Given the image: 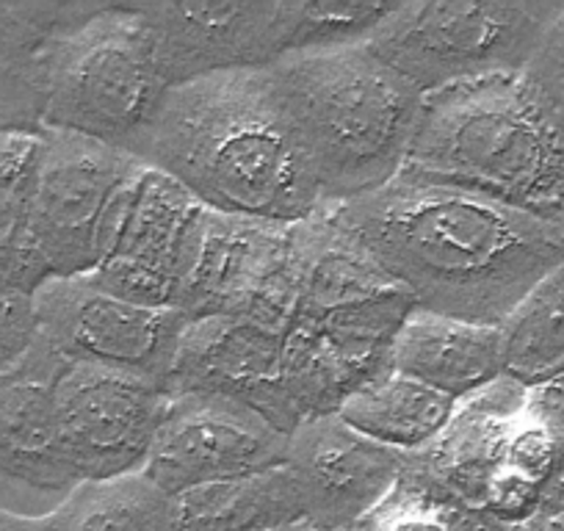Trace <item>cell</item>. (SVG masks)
<instances>
[{
  "instance_id": "6da1fadb",
  "label": "cell",
  "mask_w": 564,
  "mask_h": 531,
  "mask_svg": "<svg viewBox=\"0 0 564 531\" xmlns=\"http://www.w3.org/2000/svg\"><path fill=\"white\" fill-rule=\"evenodd\" d=\"M415 307L501 327L564 260V221L399 175L333 205Z\"/></svg>"
},
{
  "instance_id": "7a4b0ae2",
  "label": "cell",
  "mask_w": 564,
  "mask_h": 531,
  "mask_svg": "<svg viewBox=\"0 0 564 531\" xmlns=\"http://www.w3.org/2000/svg\"><path fill=\"white\" fill-rule=\"evenodd\" d=\"M139 159L210 214L296 225L324 208L271 67L172 86Z\"/></svg>"
},
{
  "instance_id": "3957f363",
  "label": "cell",
  "mask_w": 564,
  "mask_h": 531,
  "mask_svg": "<svg viewBox=\"0 0 564 531\" xmlns=\"http://www.w3.org/2000/svg\"><path fill=\"white\" fill-rule=\"evenodd\" d=\"M401 175L564 221V133L523 75L426 97Z\"/></svg>"
},
{
  "instance_id": "277c9868",
  "label": "cell",
  "mask_w": 564,
  "mask_h": 531,
  "mask_svg": "<svg viewBox=\"0 0 564 531\" xmlns=\"http://www.w3.org/2000/svg\"><path fill=\"white\" fill-rule=\"evenodd\" d=\"M324 205L379 192L401 175L423 95L368 45L271 64Z\"/></svg>"
},
{
  "instance_id": "5b68a950",
  "label": "cell",
  "mask_w": 564,
  "mask_h": 531,
  "mask_svg": "<svg viewBox=\"0 0 564 531\" xmlns=\"http://www.w3.org/2000/svg\"><path fill=\"white\" fill-rule=\"evenodd\" d=\"M170 84L135 3L97 7L51 42L42 69V130H67L139 159Z\"/></svg>"
},
{
  "instance_id": "8992f818",
  "label": "cell",
  "mask_w": 564,
  "mask_h": 531,
  "mask_svg": "<svg viewBox=\"0 0 564 531\" xmlns=\"http://www.w3.org/2000/svg\"><path fill=\"white\" fill-rule=\"evenodd\" d=\"M562 3L415 0L366 42L423 100L454 86L523 75Z\"/></svg>"
},
{
  "instance_id": "52a82bcc",
  "label": "cell",
  "mask_w": 564,
  "mask_h": 531,
  "mask_svg": "<svg viewBox=\"0 0 564 531\" xmlns=\"http://www.w3.org/2000/svg\"><path fill=\"white\" fill-rule=\"evenodd\" d=\"M29 232L53 278L91 274L117 241L148 164L67 130H42Z\"/></svg>"
},
{
  "instance_id": "ba28073f",
  "label": "cell",
  "mask_w": 564,
  "mask_h": 531,
  "mask_svg": "<svg viewBox=\"0 0 564 531\" xmlns=\"http://www.w3.org/2000/svg\"><path fill=\"white\" fill-rule=\"evenodd\" d=\"M296 225L208 214L203 252L183 313L230 316L289 335L300 313Z\"/></svg>"
},
{
  "instance_id": "9c48e42d",
  "label": "cell",
  "mask_w": 564,
  "mask_h": 531,
  "mask_svg": "<svg viewBox=\"0 0 564 531\" xmlns=\"http://www.w3.org/2000/svg\"><path fill=\"white\" fill-rule=\"evenodd\" d=\"M36 340L64 362L170 379L188 316L150 311L108 294L91 274L51 278L34 296Z\"/></svg>"
},
{
  "instance_id": "30bf717a",
  "label": "cell",
  "mask_w": 564,
  "mask_h": 531,
  "mask_svg": "<svg viewBox=\"0 0 564 531\" xmlns=\"http://www.w3.org/2000/svg\"><path fill=\"white\" fill-rule=\"evenodd\" d=\"M412 311V296L399 291L296 318L282 349V390L296 426L335 415L355 390L390 371L395 335Z\"/></svg>"
},
{
  "instance_id": "8fae6325",
  "label": "cell",
  "mask_w": 564,
  "mask_h": 531,
  "mask_svg": "<svg viewBox=\"0 0 564 531\" xmlns=\"http://www.w3.org/2000/svg\"><path fill=\"white\" fill-rule=\"evenodd\" d=\"M208 214L181 183L148 170L135 186L117 241L91 278L130 305L183 313Z\"/></svg>"
},
{
  "instance_id": "7c38bea8",
  "label": "cell",
  "mask_w": 564,
  "mask_h": 531,
  "mask_svg": "<svg viewBox=\"0 0 564 531\" xmlns=\"http://www.w3.org/2000/svg\"><path fill=\"white\" fill-rule=\"evenodd\" d=\"M289 432L263 413L210 393L170 395L144 474L170 496L285 465Z\"/></svg>"
},
{
  "instance_id": "4fadbf2b",
  "label": "cell",
  "mask_w": 564,
  "mask_h": 531,
  "mask_svg": "<svg viewBox=\"0 0 564 531\" xmlns=\"http://www.w3.org/2000/svg\"><path fill=\"white\" fill-rule=\"evenodd\" d=\"M170 390L141 373L67 362L56 379L64 448L80 481L144 470Z\"/></svg>"
},
{
  "instance_id": "5bb4252c",
  "label": "cell",
  "mask_w": 564,
  "mask_h": 531,
  "mask_svg": "<svg viewBox=\"0 0 564 531\" xmlns=\"http://www.w3.org/2000/svg\"><path fill=\"white\" fill-rule=\"evenodd\" d=\"M406 457L362 437L338 415H322L291 432L285 468L300 487L307 523L318 531H346L393 492Z\"/></svg>"
},
{
  "instance_id": "9a60e30c",
  "label": "cell",
  "mask_w": 564,
  "mask_h": 531,
  "mask_svg": "<svg viewBox=\"0 0 564 531\" xmlns=\"http://www.w3.org/2000/svg\"><path fill=\"white\" fill-rule=\"evenodd\" d=\"M135 9L153 31L170 89L276 62V0L135 3Z\"/></svg>"
},
{
  "instance_id": "2e32d148",
  "label": "cell",
  "mask_w": 564,
  "mask_h": 531,
  "mask_svg": "<svg viewBox=\"0 0 564 531\" xmlns=\"http://www.w3.org/2000/svg\"><path fill=\"white\" fill-rule=\"evenodd\" d=\"M282 349L285 335L241 318H188L166 390L170 395H225L263 413L291 435L296 419L282 390Z\"/></svg>"
},
{
  "instance_id": "e0dca14e",
  "label": "cell",
  "mask_w": 564,
  "mask_h": 531,
  "mask_svg": "<svg viewBox=\"0 0 564 531\" xmlns=\"http://www.w3.org/2000/svg\"><path fill=\"white\" fill-rule=\"evenodd\" d=\"M67 362L34 340L29 355L0 377V476L34 490L78 485L56 410V379Z\"/></svg>"
},
{
  "instance_id": "ac0fdd59",
  "label": "cell",
  "mask_w": 564,
  "mask_h": 531,
  "mask_svg": "<svg viewBox=\"0 0 564 531\" xmlns=\"http://www.w3.org/2000/svg\"><path fill=\"white\" fill-rule=\"evenodd\" d=\"M525 395L529 388L509 377L468 395L443 435L430 448L410 454L406 468L481 514L487 487L503 470L509 435L525 415Z\"/></svg>"
},
{
  "instance_id": "d6986e66",
  "label": "cell",
  "mask_w": 564,
  "mask_h": 531,
  "mask_svg": "<svg viewBox=\"0 0 564 531\" xmlns=\"http://www.w3.org/2000/svg\"><path fill=\"white\" fill-rule=\"evenodd\" d=\"M390 371L465 402L503 377L501 327L415 307L395 335Z\"/></svg>"
},
{
  "instance_id": "ffe728a7",
  "label": "cell",
  "mask_w": 564,
  "mask_h": 531,
  "mask_svg": "<svg viewBox=\"0 0 564 531\" xmlns=\"http://www.w3.org/2000/svg\"><path fill=\"white\" fill-rule=\"evenodd\" d=\"M296 243L302 278L296 318L401 291L360 238L335 216L333 205H324L311 219L296 221Z\"/></svg>"
},
{
  "instance_id": "44dd1931",
  "label": "cell",
  "mask_w": 564,
  "mask_h": 531,
  "mask_svg": "<svg viewBox=\"0 0 564 531\" xmlns=\"http://www.w3.org/2000/svg\"><path fill=\"white\" fill-rule=\"evenodd\" d=\"M89 3H0V133H42V69L51 42Z\"/></svg>"
},
{
  "instance_id": "7402d4cb",
  "label": "cell",
  "mask_w": 564,
  "mask_h": 531,
  "mask_svg": "<svg viewBox=\"0 0 564 531\" xmlns=\"http://www.w3.org/2000/svg\"><path fill=\"white\" fill-rule=\"evenodd\" d=\"M457 404L415 379L384 371L355 390L335 415L379 446L399 454H417L443 435L457 413Z\"/></svg>"
},
{
  "instance_id": "603a6c76",
  "label": "cell",
  "mask_w": 564,
  "mask_h": 531,
  "mask_svg": "<svg viewBox=\"0 0 564 531\" xmlns=\"http://www.w3.org/2000/svg\"><path fill=\"white\" fill-rule=\"evenodd\" d=\"M294 523H307L305 503L285 465L177 496V531H274Z\"/></svg>"
},
{
  "instance_id": "cb8c5ba5",
  "label": "cell",
  "mask_w": 564,
  "mask_h": 531,
  "mask_svg": "<svg viewBox=\"0 0 564 531\" xmlns=\"http://www.w3.org/2000/svg\"><path fill=\"white\" fill-rule=\"evenodd\" d=\"M51 514L56 531H177V498L144 470L80 481Z\"/></svg>"
},
{
  "instance_id": "d4e9b609",
  "label": "cell",
  "mask_w": 564,
  "mask_h": 531,
  "mask_svg": "<svg viewBox=\"0 0 564 531\" xmlns=\"http://www.w3.org/2000/svg\"><path fill=\"white\" fill-rule=\"evenodd\" d=\"M503 377L523 388L564 373V260L547 272L501 324Z\"/></svg>"
},
{
  "instance_id": "484cf974",
  "label": "cell",
  "mask_w": 564,
  "mask_h": 531,
  "mask_svg": "<svg viewBox=\"0 0 564 531\" xmlns=\"http://www.w3.org/2000/svg\"><path fill=\"white\" fill-rule=\"evenodd\" d=\"M399 3L276 0V62L366 45Z\"/></svg>"
},
{
  "instance_id": "4316f807",
  "label": "cell",
  "mask_w": 564,
  "mask_h": 531,
  "mask_svg": "<svg viewBox=\"0 0 564 531\" xmlns=\"http://www.w3.org/2000/svg\"><path fill=\"white\" fill-rule=\"evenodd\" d=\"M346 531H536V520L523 525L498 523L457 503L421 474L406 468L393 492L368 518Z\"/></svg>"
},
{
  "instance_id": "83f0119b",
  "label": "cell",
  "mask_w": 564,
  "mask_h": 531,
  "mask_svg": "<svg viewBox=\"0 0 564 531\" xmlns=\"http://www.w3.org/2000/svg\"><path fill=\"white\" fill-rule=\"evenodd\" d=\"M40 144V133H0V243L31 241L29 214Z\"/></svg>"
},
{
  "instance_id": "f1b7e54d",
  "label": "cell",
  "mask_w": 564,
  "mask_h": 531,
  "mask_svg": "<svg viewBox=\"0 0 564 531\" xmlns=\"http://www.w3.org/2000/svg\"><path fill=\"white\" fill-rule=\"evenodd\" d=\"M523 80L534 91L536 100L542 102L547 117L564 133V3L558 7L551 25H547L540 51L531 58Z\"/></svg>"
},
{
  "instance_id": "f546056e",
  "label": "cell",
  "mask_w": 564,
  "mask_h": 531,
  "mask_svg": "<svg viewBox=\"0 0 564 531\" xmlns=\"http://www.w3.org/2000/svg\"><path fill=\"white\" fill-rule=\"evenodd\" d=\"M558 457V443L556 437L547 430H542L536 421H531L529 415L520 419V424L514 426V432L509 435L507 454H503V468L512 470V474L523 476L531 485L545 487V481L551 479L553 468H556Z\"/></svg>"
},
{
  "instance_id": "4dcf8cb0",
  "label": "cell",
  "mask_w": 564,
  "mask_h": 531,
  "mask_svg": "<svg viewBox=\"0 0 564 531\" xmlns=\"http://www.w3.org/2000/svg\"><path fill=\"white\" fill-rule=\"evenodd\" d=\"M34 340L36 322L31 296L0 291V377L29 355Z\"/></svg>"
},
{
  "instance_id": "1f68e13d",
  "label": "cell",
  "mask_w": 564,
  "mask_h": 531,
  "mask_svg": "<svg viewBox=\"0 0 564 531\" xmlns=\"http://www.w3.org/2000/svg\"><path fill=\"white\" fill-rule=\"evenodd\" d=\"M53 274L31 241L0 243V291L34 296Z\"/></svg>"
},
{
  "instance_id": "d6a6232c",
  "label": "cell",
  "mask_w": 564,
  "mask_h": 531,
  "mask_svg": "<svg viewBox=\"0 0 564 531\" xmlns=\"http://www.w3.org/2000/svg\"><path fill=\"white\" fill-rule=\"evenodd\" d=\"M525 415L531 421L551 432L553 437L564 441V373L562 377L551 379L529 388L525 395Z\"/></svg>"
},
{
  "instance_id": "836d02e7",
  "label": "cell",
  "mask_w": 564,
  "mask_h": 531,
  "mask_svg": "<svg viewBox=\"0 0 564 531\" xmlns=\"http://www.w3.org/2000/svg\"><path fill=\"white\" fill-rule=\"evenodd\" d=\"M558 457H556V468H553L551 479L545 481L542 487V509L540 518H547V514H558L564 512V441H558Z\"/></svg>"
},
{
  "instance_id": "e575fe53",
  "label": "cell",
  "mask_w": 564,
  "mask_h": 531,
  "mask_svg": "<svg viewBox=\"0 0 564 531\" xmlns=\"http://www.w3.org/2000/svg\"><path fill=\"white\" fill-rule=\"evenodd\" d=\"M0 531H56L53 514H18L0 509Z\"/></svg>"
},
{
  "instance_id": "d590c367",
  "label": "cell",
  "mask_w": 564,
  "mask_h": 531,
  "mask_svg": "<svg viewBox=\"0 0 564 531\" xmlns=\"http://www.w3.org/2000/svg\"><path fill=\"white\" fill-rule=\"evenodd\" d=\"M536 531H564V512L536 518Z\"/></svg>"
},
{
  "instance_id": "8d00e7d4",
  "label": "cell",
  "mask_w": 564,
  "mask_h": 531,
  "mask_svg": "<svg viewBox=\"0 0 564 531\" xmlns=\"http://www.w3.org/2000/svg\"><path fill=\"white\" fill-rule=\"evenodd\" d=\"M274 531H318V529H313L311 523H294V525H282V529H274Z\"/></svg>"
}]
</instances>
